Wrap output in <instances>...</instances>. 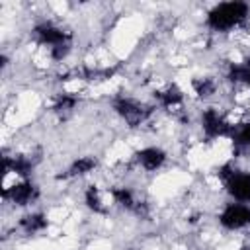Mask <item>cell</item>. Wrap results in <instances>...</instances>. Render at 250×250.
Returning a JSON list of instances; mask_svg holds the SVG:
<instances>
[{
    "label": "cell",
    "instance_id": "1",
    "mask_svg": "<svg viewBox=\"0 0 250 250\" xmlns=\"http://www.w3.org/2000/svg\"><path fill=\"white\" fill-rule=\"evenodd\" d=\"M250 18V4L242 0H229L215 4L205 14V25L207 29L215 33H229L236 27H240Z\"/></svg>",
    "mask_w": 250,
    "mask_h": 250
},
{
    "label": "cell",
    "instance_id": "2",
    "mask_svg": "<svg viewBox=\"0 0 250 250\" xmlns=\"http://www.w3.org/2000/svg\"><path fill=\"white\" fill-rule=\"evenodd\" d=\"M109 105H111L113 113L121 121L127 123V127H141L152 113V105H146V104L139 102L137 98H131L125 94L113 96Z\"/></svg>",
    "mask_w": 250,
    "mask_h": 250
},
{
    "label": "cell",
    "instance_id": "3",
    "mask_svg": "<svg viewBox=\"0 0 250 250\" xmlns=\"http://www.w3.org/2000/svg\"><path fill=\"white\" fill-rule=\"evenodd\" d=\"M219 178L230 201L250 205V170H236L232 164H223L219 168Z\"/></svg>",
    "mask_w": 250,
    "mask_h": 250
},
{
    "label": "cell",
    "instance_id": "4",
    "mask_svg": "<svg viewBox=\"0 0 250 250\" xmlns=\"http://www.w3.org/2000/svg\"><path fill=\"white\" fill-rule=\"evenodd\" d=\"M199 127L207 141H215V139L229 137L232 123H229V119L225 117V113L221 109L209 105V107L201 109V113H199Z\"/></svg>",
    "mask_w": 250,
    "mask_h": 250
},
{
    "label": "cell",
    "instance_id": "5",
    "mask_svg": "<svg viewBox=\"0 0 250 250\" xmlns=\"http://www.w3.org/2000/svg\"><path fill=\"white\" fill-rule=\"evenodd\" d=\"M31 37L37 45H43V47H49V49L64 45V43H72V35L64 27H61L59 23H55L51 20L37 21L31 27Z\"/></svg>",
    "mask_w": 250,
    "mask_h": 250
},
{
    "label": "cell",
    "instance_id": "6",
    "mask_svg": "<svg viewBox=\"0 0 250 250\" xmlns=\"http://www.w3.org/2000/svg\"><path fill=\"white\" fill-rule=\"evenodd\" d=\"M217 221L225 230H230V232L244 230L250 227V205L238 203V201H229L219 211Z\"/></svg>",
    "mask_w": 250,
    "mask_h": 250
},
{
    "label": "cell",
    "instance_id": "7",
    "mask_svg": "<svg viewBox=\"0 0 250 250\" xmlns=\"http://www.w3.org/2000/svg\"><path fill=\"white\" fill-rule=\"evenodd\" d=\"M39 195H41V191L31 178L29 180H18L10 188L2 189V199L16 205V207H29L39 199Z\"/></svg>",
    "mask_w": 250,
    "mask_h": 250
},
{
    "label": "cell",
    "instance_id": "8",
    "mask_svg": "<svg viewBox=\"0 0 250 250\" xmlns=\"http://www.w3.org/2000/svg\"><path fill=\"white\" fill-rule=\"evenodd\" d=\"M109 195H111L113 203L117 207H121L123 211L135 213L139 217H145L146 215V203L139 199L137 191L131 186H113L109 189Z\"/></svg>",
    "mask_w": 250,
    "mask_h": 250
},
{
    "label": "cell",
    "instance_id": "9",
    "mask_svg": "<svg viewBox=\"0 0 250 250\" xmlns=\"http://www.w3.org/2000/svg\"><path fill=\"white\" fill-rule=\"evenodd\" d=\"M133 158H135V164L141 170H145V172H158V170H162L166 166L168 152L162 146L148 145V146H143V148L135 150Z\"/></svg>",
    "mask_w": 250,
    "mask_h": 250
},
{
    "label": "cell",
    "instance_id": "10",
    "mask_svg": "<svg viewBox=\"0 0 250 250\" xmlns=\"http://www.w3.org/2000/svg\"><path fill=\"white\" fill-rule=\"evenodd\" d=\"M33 170H35V162L27 154H4L2 156V174L4 176H8L12 172L20 180H29Z\"/></svg>",
    "mask_w": 250,
    "mask_h": 250
},
{
    "label": "cell",
    "instance_id": "11",
    "mask_svg": "<svg viewBox=\"0 0 250 250\" xmlns=\"http://www.w3.org/2000/svg\"><path fill=\"white\" fill-rule=\"evenodd\" d=\"M18 227L21 229L23 234L35 236V234H41V232H45L49 229V217L43 211H29V213L20 217Z\"/></svg>",
    "mask_w": 250,
    "mask_h": 250
},
{
    "label": "cell",
    "instance_id": "12",
    "mask_svg": "<svg viewBox=\"0 0 250 250\" xmlns=\"http://www.w3.org/2000/svg\"><path fill=\"white\" fill-rule=\"evenodd\" d=\"M96 168H98V158L94 154H82V156H76L59 178H64V180L84 178V176L92 174Z\"/></svg>",
    "mask_w": 250,
    "mask_h": 250
},
{
    "label": "cell",
    "instance_id": "13",
    "mask_svg": "<svg viewBox=\"0 0 250 250\" xmlns=\"http://www.w3.org/2000/svg\"><path fill=\"white\" fill-rule=\"evenodd\" d=\"M154 102L164 107V109H174V107H180L186 100L184 96V90L178 86V84H168L166 88H160V90H154L152 94Z\"/></svg>",
    "mask_w": 250,
    "mask_h": 250
},
{
    "label": "cell",
    "instance_id": "14",
    "mask_svg": "<svg viewBox=\"0 0 250 250\" xmlns=\"http://www.w3.org/2000/svg\"><path fill=\"white\" fill-rule=\"evenodd\" d=\"M225 78L230 84H240L250 90V57H246L244 61L229 62L225 70Z\"/></svg>",
    "mask_w": 250,
    "mask_h": 250
},
{
    "label": "cell",
    "instance_id": "15",
    "mask_svg": "<svg viewBox=\"0 0 250 250\" xmlns=\"http://www.w3.org/2000/svg\"><path fill=\"white\" fill-rule=\"evenodd\" d=\"M229 139H230L234 150H248L250 148V119L232 125Z\"/></svg>",
    "mask_w": 250,
    "mask_h": 250
},
{
    "label": "cell",
    "instance_id": "16",
    "mask_svg": "<svg viewBox=\"0 0 250 250\" xmlns=\"http://www.w3.org/2000/svg\"><path fill=\"white\" fill-rule=\"evenodd\" d=\"M80 98L72 92H59L53 100V111L59 113V115H66V113H72L78 105Z\"/></svg>",
    "mask_w": 250,
    "mask_h": 250
},
{
    "label": "cell",
    "instance_id": "17",
    "mask_svg": "<svg viewBox=\"0 0 250 250\" xmlns=\"http://www.w3.org/2000/svg\"><path fill=\"white\" fill-rule=\"evenodd\" d=\"M191 88L199 100H209L217 94V82L213 76H197L191 80Z\"/></svg>",
    "mask_w": 250,
    "mask_h": 250
},
{
    "label": "cell",
    "instance_id": "18",
    "mask_svg": "<svg viewBox=\"0 0 250 250\" xmlns=\"http://www.w3.org/2000/svg\"><path fill=\"white\" fill-rule=\"evenodd\" d=\"M84 205H86V209L92 211L94 215H105V213H107L98 186H88V188L84 189Z\"/></svg>",
    "mask_w": 250,
    "mask_h": 250
},
{
    "label": "cell",
    "instance_id": "19",
    "mask_svg": "<svg viewBox=\"0 0 250 250\" xmlns=\"http://www.w3.org/2000/svg\"><path fill=\"white\" fill-rule=\"evenodd\" d=\"M72 51V43H64V45H59V47H53L49 49V57L55 61V62H62Z\"/></svg>",
    "mask_w": 250,
    "mask_h": 250
},
{
    "label": "cell",
    "instance_id": "20",
    "mask_svg": "<svg viewBox=\"0 0 250 250\" xmlns=\"http://www.w3.org/2000/svg\"><path fill=\"white\" fill-rule=\"evenodd\" d=\"M238 250H250V244H242Z\"/></svg>",
    "mask_w": 250,
    "mask_h": 250
},
{
    "label": "cell",
    "instance_id": "21",
    "mask_svg": "<svg viewBox=\"0 0 250 250\" xmlns=\"http://www.w3.org/2000/svg\"><path fill=\"white\" fill-rule=\"evenodd\" d=\"M125 250H141V248H135V246H127Z\"/></svg>",
    "mask_w": 250,
    "mask_h": 250
}]
</instances>
